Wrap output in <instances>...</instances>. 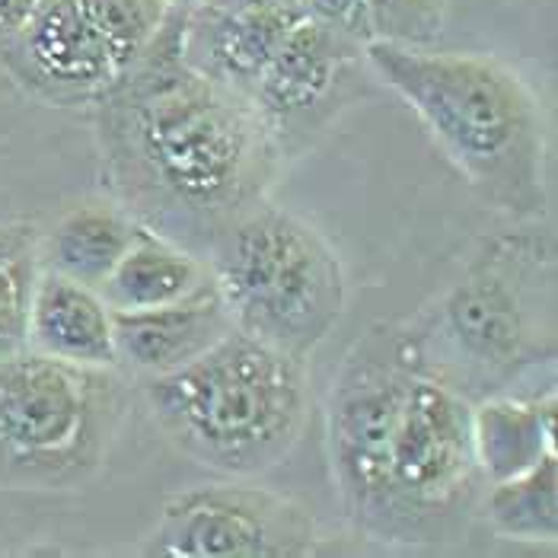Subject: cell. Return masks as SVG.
I'll list each match as a JSON object with an SVG mask.
<instances>
[{"instance_id": "1", "label": "cell", "mask_w": 558, "mask_h": 558, "mask_svg": "<svg viewBox=\"0 0 558 558\" xmlns=\"http://www.w3.org/2000/svg\"><path fill=\"white\" fill-rule=\"evenodd\" d=\"M189 7L96 102L102 175L141 227L205 258L217 236L265 202L281 154L250 96L202 77L182 58Z\"/></svg>"}, {"instance_id": "2", "label": "cell", "mask_w": 558, "mask_h": 558, "mask_svg": "<svg viewBox=\"0 0 558 558\" xmlns=\"http://www.w3.org/2000/svg\"><path fill=\"white\" fill-rule=\"evenodd\" d=\"M326 447L357 536L384 546L466 539L485 485L473 402L430 377L402 326H371L348 348L329 392Z\"/></svg>"}, {"instance_id": "3", "label": "cell", "mask_w": 558, "mask_h": 558, "mask_svg": "<svg viewBox=\"0 0 558 558\" xmlns=\"http://www.w3.org/2000/svg\"><path fill=\"white\" fill-rule=\"evenodd\" d=\"M364 61L422 119L485 205L517 223L546 215L543 106L508 61L392 43H371Z\"/></svg>"}, {"instance_id": "4", "label": "cell", "mask_w": 558, "mask_h": 558, "mask_svg": "<svg viewBox=\"0 0 558 558\" xmlns=\"http://www.w3.org/2000/svg\"><path fill=\"white\" fill-rule=\"evenodd\" d=\"M430 377L478 402L556 361V243L520 227L488 236L460 278L402 326Z\"/></svg>"}, {"instance_id": "5", "label": "cell", "mask_w": 558, "mask_h": 558, "mask_svg": "<svg viewBox=\"0 0 558 558\" xmlns=\"http://www.w3.org/2000/svg\"><path fill=\"white\" fill-rule=\"evenodd\" d=\"M141 387L157 428L182 457L233 478L278 466L306 425V361L240 329Z\"/></svg>"}, {"instance_id": "6", "label": "cell", "mask_w": 558, "mask_h": 558, "mask_svg": "<svg viewBox=\"0 0 558 558\" xmlns=\"http://www.w3.org/2000/svg\"><path fill=\"white\" fill-rule=\"evenodd\" d=\"M233 326L310 361L344 310L342 258L316 227L262 202L205 253Z\"/></svg>"}, {"instance_id": "7", "label": "cell", "mask_w": 558, "mask_h": 558, "mask_svg": "<svg viewBox=\"0 0 558 558\" xmlns=\"http://www.w3.org/2000/svg\"><path fill=\"white\" fill-rule=\"evenodd\" d=\"M129 409L119 367H86L23 348L0 357V488L86 485Z\"/></svg>"}, {"instance_id": "8", "label": "cell", "mask_w": 558, "mask_h": 558, "mask_svg": "<svg viewBox=\"0 0 558 558\" xmlns=\"http://www.w3.org/2000/svg\"><path fill=\"white\" fill-rule=\"evenodd\" d=\"M313 546V520L291 498L250 485H202L163 505L147 556L301 558Z\"/></svg>"}, {"instance_id": "9", "label": "cell", "mask_w": 558, "mask_h": 558, "mask_svg": "<svg viewBox=\"0 0 558 558\" xmlns=\"http://www.w3.org/2000/svg\"><path fill=\"white\" fill-rule=\"evenodd\" d=\"M364 48L301 16L262 71L253 106L281 157H298L357 96Z\"/></svg>"}, {"instance_id": "10", "label": "cell", "mask_w": 558, "mask_h": 558, "mask_svg": "<svg viewBox=\"0 0 558 558\" xmlns=\"http://www.w3.org/2000/svg\"><path fill=\"white\" fill-rule=\"evenodd\" d=\"M0 68L48 106H93L119 77L77 0H36L23 29L0 48Z\"/></svg>"}, {"instance_id": "11", "label": "cell", "mask_w": 558, "mask_h": 558, "mask_svg": "<svg viewBox=\"0 0 558 558\" xmlns=\"http://www.w3.org/2000/svg\"><path fill=\"white\" fill-rule=\"evenodd\" d=\"M301 16V7L223 10L198 0L185 10L182 58L202 77L253 99L262 71Z\"/></svg>"}, {"instance_id": "12", "label": "cell", "mask_w": 558, "mask_h": 558, "mask_svg": "<svg viewBox=\"0 0 558 558\" xmlns=\"http://www.w3.org/2000/svg\"><path fill=\"white\" fill-rule=\"evenodd\" d=\"M233 329V316L220 301L215 281L170 306L112 313L119 371H129L137 380L163 377L192 364Z\"/></svg>"}, {"instance_id": "13", "label": "cell", "mask_w": 558, "mask_h": 558, "mask_svg": "<svg viewBox=\"0 0 558 558\" xmlns=\"http://www.w3.org/2000/svg\"><path fill=\"white\" fill-rule=\"evenodd\" d=\"M26 348L86 367H119L112 310L102 294L48 268L36 278Z\"/></svg>"}, {"instance_id": "14", "label": "cell", "mask_w": 558, "mask_h": 558, "mask_svg": "<svg viewBox=\"0 0 558 558\" xmlns=\"http://www.w3.org/2000/svg\"><path fill=\"white\" fill-rule=\"evenodd\" d=\"M556 392H498L473 402V450L485 485L526 473L556 450Z\"/></svg>"}, {"instance_id": "15", "label": "cell", "mask_w": 558, "mask_h": 558, "mask_svg": "<svg viewBox=\"0 0 558 558\" xmlns=\"http://www.w3.org/2000/svg\"><path fill=\"white\" fill-rule=\"evenodd\" d=\"M208 284L211 271L205 258L144 227L134 246L102 281L99 294L112 313H131L185 301Z\"/></svg>"}, {"instance_id": "16", "label": "cell", "mask_w": 558, "mask_h": 558, "mask_svg": "<svg viewBox=\"0 0 558 558\" xmlns=\"http://www.w3.org/2000/svg\"><path fill=\"white\" fill-rule=\"evenodd\" d=\"M141 230L144 227L122 205L89 202L68 211L45 233L39 240V258L48 271L99 291Z\"/></svg>"}, {"instance_id": "17", "label": "cell", "mask_w": 558, "mask_h": 558, "mask_svg": "<svg viewBox=\"0 0 558 558\" xmlns=\"http://www.w3.org/2000/svg\"><path fill=\"white\" fill-rule=\"evenodd\" d=\"M485 514L498 536L523 543L558 539V453H546L526 473L492 482Z\"/></svg>"}, {"instance_id": "18", "label": "cell", "mask_w": 558, "mask_h": 558, "mask_svg": "<svg viewBox=\"0 0 558 558\" xmlns=\"http://www.w3.org/2000/svg\"><path fill=\"white\" fill-rule=\"evenodd\" d=\"M39 233L29 223L0 227V357L29 342V306L43 271Z\"/></svg>"}, {"instance_id": "19", "label": "cell", "mask_w": 558, "mask_h": 558, "mask_svg": "<svg viewBox=\"0 0 558 558\" xmlns=\"http://www.w3.org/2000/svg\"><path fill=\"white\" fill-rule=\"evenodd\" d=\"M86 23L106 45L119 74L137 61V54L154 43L170 16L163 0H77Z\"/></svg>"}, {"instance_id": "20", "label": "cell", "mask_w": 558, "mask_h": 558, "mask_svg": "<svg viewBox=\"0 0 558 558\" xmlns=\"http://www.w3.org/2000/svg\"><path fill=\"white\" fill-rule=\"evenodd\" d=\"M374 43L428 48L447 23V0H367Z\"/></svg>"}, {"instance_id": "21", "label": "cell", "mask_w": 558, "mask_h": 558, "mask_svg": "<svg viewBox=\"0 0 558 558\" xmlns=\"http://www.w3.org/2000/svg\"><path fill=\"white\" fill-rule=\"evenodd\" d=\"M301 10L306 20L336 33L339 39H348L361 48L374 43L367 0H301Z\"/></svg>"}, {"instance_id": "22", "label": "cell", "mask_w": 558, "mask_h": 558, "mask_svg": "<svg viewBox=\"0 0 558 558\" xmlns=\"http://www.w3.org/2000/svg\"><path fill=\"white\" fill-rule=\"evenodd\" d=\"M33 7H36V0H0V48L23 29Z\"/></svg>"}, {"instance_id": "23", "label": "cell", "mask_w": 558, "mask_h": 558, "mask_svg": "<svg viewBox=\"0 0 558 558\" xmlns=\"http://www.w3.org/2000/svg\"><path fill=\"white\" fill-rule=\"evenodd\" d=\"M223 10H271V7H301V0H202Z\"/></svg>"}, {"instance_id": "24", "label": "cell", "mask_w": 558, "mask_h": 558, "mask_svg": "<svg viewBox=\"0 0 558 558\" xmlns=\"http://www.w3.org/2000/svg\"><path fill=\"white\" fill-rule=\"evenodd\" d=\"M167 7H192V3H198V0H163Z\"/></svg>"}]
</instances>
